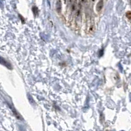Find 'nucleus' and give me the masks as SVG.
Returning a JSON list of instances; mask_svg holds the SVG:
<instances>
[{"instance_id": "f257e3e1", "label": "nucleus", "mask_w": 131, "mask_h": 131, "mask_svg": "<svg viewBox=\"0 0 131 131\" xmlns=\"http://www.w3.org/2000/svg\"><path fill=\"white\" fill-rule=\"evenodd\" d=\"M0 64L3 65L5 66H6L7 68L9 69V70H11V69H12V66H11V64L9 62H8L7 61H6L4 59L3 57H1V56H0Z\"/></svg>"}, {"instance_id": "f03ea898", "label": "nucleus", "mask_w": 131, "mask_h": 131, "mask_svg": "<svg viewBox=\"0 0 131 131\" xmlns=\"http://www.w3.org/2000/svg\"><path fill=\"white\" fill-rule=\"evenodd\" d=\"M103 6H104V1L103 0H100L98 3L96 5V11L98 12H100V11L102 9Z\"/></svg>"}, {"instance_id": "7ed1b4c3", "label": "nucleus", "mask_w": 131, "mask_h": 131, "mask_svg": "<svg viewBox=\"0 0 131 131\" xmlns=\"http://www.w3.org/2000/svg\"><path fill=\"white\" fill-rule=\"evenodd\" d=\"M61 9H62V3L60 0H58V1L56 2V10H57L58 13H60Z\"/></svg>"}, {"instance_id": "20e7f679", "label": "nucleus", "mask_w": 131, "mask_h": 131, "mask_svg": "<svg viewBox=\"0 0 131 131\" xmlns=\"http://www.w3.org/2000/svg\"><path fill=\"white\" fill-rule=\"evenodd\" d=\"M10 106V108H11V110H13V112L14 113V115H15V116H16V117H17L18 119H21V117H20V114H19L18 113H17V111H16V110H15V109H14V108H13V107H12V106Z\"/></svg>"}, {"instance_id": "39448f33", "label": "nucleus", "mask_w": 131, "mask_h": 131, "mask_svg": "<svg viewBox=\"0 0 131 131\" xmlns=\"http://www.w3.org/2000/svg\"><path fill=\"white\" fill-rule=\"evenodd\" d=\"M33 11H34V14L35 16H36L38 13V9L36 7H34L32 9Z\"/></svg>"}, {"instance_id": "423d86ee", "label": "nucleus", "mask_w": 131, "mask_h": 131, "mask_svg": "<svg viewBox=\"0 0 131 131\" xmlns=\"http://www.w3.org/2000/svg\"><path fill=\"white\" fill-rule=\"evenodd\" d=\"M126 16H127V17L128 18H129V20H131V11H128L127 13V14H126Z\"/></svg>"}, {"instance_id": "0eeeda50", "label": "nucleus", "mask_w": 131, "mask_h": 131, "mask_svg": "<svg viewBox=\"0 0 131 131\" xmlns=\"http://www.w3.org/2000/svg\"><path fill=\"white\" fill-rule=\"evenodd\" d=\"M92 1H95V0H92Z\"/></svg>"}]
</instances>
